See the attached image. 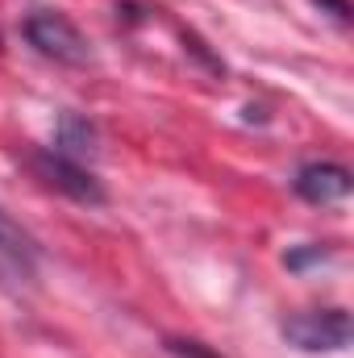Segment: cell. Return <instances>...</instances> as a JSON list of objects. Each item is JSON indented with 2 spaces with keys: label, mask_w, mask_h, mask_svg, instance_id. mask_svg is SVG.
Listing matches in <instances>:
<instances>
[{
  "label": "cell",
  "mask_w": 354,
  "mask_h": 358,
  "mask_svg": "<svg viewBox=\"0 0 354 358\" xmlns=\"http://www.w3.org/2000/svg\"><path fill=\"white\" fill-rule=\"evenodd\" d=\"M29 167H34V176L42 179L46 187H55V192H63L67 200H76V204H104L108 196H104V183L88 171V163H76V159H67V155H59V150H38L34 159H29Z\"/></svg>",
  "instance_id": "cell-3"
},
{
  "label": "cell",
  "mask_w": 354,
  "mask_h": 358,
  "mask_svg": "<svg viewBox=\"0 0 354 358\" xmlns=\"http://www.w3.org/2000/svg\"><path fill=\"white\" fill-rule=\"evenodd\" d=\"M330 259H334V246H296V250H288V255H283L288 271L321 267V263H330Z\"/></svg>",
  "instance_id": "cell-7"
},
{
  "label": "cell",
  "mask_w": 354,
  "mask_h": 358,
  "mask_svg": "<svg viewBox=\"0 0 354 358\" xmlns=\"http://www.w3.org/2000/svg\"><path fill=\"white\" fill-rule=\"evenodd\" d=\"M313 4H317V8H330V17L342 21V25L351 21V4H346V0H313Z\"/></svg>",
  "instance_id": "cell-9"
},
{
  "label": "cell",
  "mask_w": 354,
  "mask_h": 358,
  "mask_svg": "<svg viewBox=\"0 0 354 358\" xmlns=\"http://www.w3.org/2000/svg\"><path fill=\"white\" fill-rule=\"evenodd\" d=\"M279 334L288 346L304 350V355H334L351 346V313L346 308H309V313H292L279 321Z\"/></svg>",
  "instance_id": "cell-2"
},
{
  "label": "cell",
  "mask_w": 354,
  "mask_h": 358,
  "mask_svg": "<svg viewBox=\"0 0 354 358\" xmlns=\"http://www.w3.org/2000/svg\"><path fill=\"white\" fill-rule=\"evenodd\" d=\"M42 246L29 229H21L4 208H0V283L8 287H34L38 279Z\"/></svg>",
  "instance_id": "cell-4"
},
{
  "label": "cell",
  "mask_w": 354,
  "mask_h": 358,
  "mask_svg": "<svg viewBox=\"0 0 354 358\" xmlns=\"http://www.w3.org/2000/svg\"><path fill=\"white\" fill-rule=\"evenodd\" d=\"M292 187H296L300 200L325 208V204H338V200L351 196V171L342 163H304L292 179Z\"/></svg>",
  "instance_id": "cell-5"
},
{
  "label": "cell",
  "mask_w": 354,
  "mask_h": 358,
  "mask_svg": "<svg viewBox=\"0 0 354 358\" xmlns=\"http://www.w3.org/2000/svg\"><path fill=\"white\" fill-rule=\"evenodd\" d=\"M167 350L176 358H221V355H213L204 342H196V338H167Z\"/></svg>",
  "instance_id": "cell-8"
},
{
  "label": "cell",
  "mask_w": 354,
  "mask_h": 358,
  "mask_svg": "<svg viewBox=\"0 0 354 358\" xmlns=\"http://www.w3.org/2000/svg\"><path fill=\"white\" fill-rule=\"evenodd\" d=\"M50 150H59V155H67V159L84 163L88 155H96V125H92L88 117H80V113H63V117H59V129H55V146H50Z\"/></svg>",
  "instance_id": "cell-6"
},
{
  "label": "cell",
  "mask_w": 354,
  "mask_h": 358,
  "mask_svg": "<svg viewBox=\"0 0 354 358\" xmlns=\"http://www.w3.org/2000/svg\"><path fill=\"white\" fill-rule=\"evenodd\" d=\"M25 42L42 55V59H55L63 67H84L92 63V46L88 38L80 34V25L55 8H38L25 17Z\"/></svg>",
  "instance_id": "cell-1"
}]
</instances>
